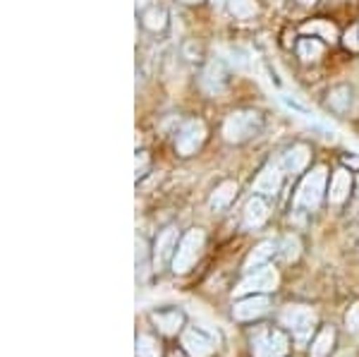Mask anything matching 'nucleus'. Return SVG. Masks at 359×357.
Segmentation results:
<instances>
[{"label":"nucleus","mask_w":359,"mask_h":357,"mask_svg":"<svg viewBox=\"0 0 359 357\" xmlns=\"http://www.w3.org/2000/svg\"><path fill=\"white\" fill-rule=\"evenodd\" d=\"M264 120L257 111H235L225 118L223 123V137L230 144H242L252 140L254 135H259Z\"/></svg>","instance_id":"nucleus-1"},{"label":"nucleus","mask_w":359,"mask_h":357,"mask_svg":"<svg viewBox=\"0 0 359 357\" xmlns=\"http://www.w3.org/2000/svg\"><path fill=\"white\" fill-rule=\"evenodd\" d=\"M328 182V170L326 166H316L311 173H306L304 180L299 182L297 194H294V209H309L314 211L323 199Z\"/></svg>","instance_id":"nucleus-2"},{"label":"nucleus","mask_w":359,"mask_h":357,"mask_svg":"<svg viewBox=\"0 0 359 357\" xmlns=\"http://www.w3.org/2000/svg\"><path fill=\"white\" fill-rule=\"evenodd\" d=\"M204 243H206V235L201 228H192L182 235L180 240L177 250H175V257H172V271L175 274H187L189 269L196 264V259L201 257V250H204Z\"/></svg>","instance_id":"nucleus-3"},{"label":"nucleus","mask_w":359,"mask_h":357,"mask_svg":"<svg viewBox=\"0 0 359 357\" xmlns=\"http://www.w3.org/2000/svg\"><path fill=\"white\" fill-rule=\"evenodd\" d=\"M280 324L287 331H292L297 341H306L316 324V314L309 307H302V304H290L280 312Z\"/></svg>","instance_id":"nucleus-4"},{"label":"nucleus","mask_w":359,"mask_h":357,"mask_svg":"<svg viewBox=\"0 0 359 357\" xmlns=\"http://www.w3.org/2000/svg\"><path fill=\"white\" fill-rule=\"evenodd\" d=\"M276 288H278V271L266 264V267L257 269V271L247 274V278L235 288V295L237 297H242V295H266V292L276 290Z\"/></svg>","instance_id":"nucleus-5"},{"label":"nucleus","mask_w":359,"mask_h":357,"mask_svg":"<svg viewBox=\"0 0 359 357\" xmlns=\"http://www.w3.org/2000/svg\"><path fill=\"white\" fill-rule=\"evenodd\" d=\"M206 140V125L201 120H189L182 125V130L175 137V149L180 156H192L201 149V144Z\"/></svg>","instance_id":"nucleus-6"},{"label":"nucleus","mask_w":359,"mask_h":357,"mask_svg":"<svg viewBox=\"0 0 359 357\" xmlns=\"http://www.w3.org/2000/svg\"><path fill=\"white\" fill-rule=\"evenodd\" d=\"M254 357H283L290 350L287 336L283 331H262L252 341Z\"/></svg>","instance_id":"nucleus-7"},{"label":"nucleus","mask_w":359,"mask_h":357,"mask_svg":"<svg viewBox=\"0 0 359 357\" xmlns=\"http://www.w3.org/2000/svg\"><path fill=\"white\" fill-rule=\"evenodd\" d=\"M182 348L189 357H211L216 350V341L201 329H184Z\"/></svg>","instance_id":"nucleus-8"},{"label":"nucleus","mask_w":359,"mask_h":357,"mask_svg":"<svg viewBox=\"0 0 359 357\" xmlns=\"http://www.w3.org/2000/svg\"><path fill=\"white\" fill-rule=\"evenodd\" d=\"M269 307L271 302L266 295H245L240 302H235L233 314L237 321H254L269 312Z\"/></svg>","instance_id":"nucleus-9"},{"label":"nucleus","mask_w":359,"mask_h":357,"mask_svg":"<svg viewBox=\"0 0 359 357\" xmlns=\"http://www.w3.org/2000/svg\"><path fill=\"white\" fill-rule=\"evenodd\" d=\"M177 245H180L177 243V228L168 226L154 243V264H156V267L161 269V267H165L168 262H172Z\"/></svg>","instance_id":"nucleus-10"},{"label":"nucleus","mask_w":359,"mask_h":357,"mask_svg":"<svg viewBox=\"0 0 359 357\" xmlns=\"http://www.w3.org/2000/svg\"><path fill=\"white\" fill-rule=\"evenodd\" d=\"M151 321L163 336H177L184 326V312L182 309H156L151 312Z\"/></svg>","instance_id":"nucleus-11"},{"label":"nucleus","mask_w":359,"mask_h":357,"mask_svg":"<svg viewBox=\"0 0 359 357\" xmlns=\"http://www.w3.org/2000/svg\"><path fill=\"white\" fill-rule=\"evenodd\" d=\"M225 84H228V72H225L223 60H211L204 70V77H201L204 91H208L211 96H218L225 91Z\"/></svg>","instance_id":"nucleus-12"},{"label":"nucleus","mask_w":359,"mask_h":357,"mask_svg":"<svg viewBox=\"0 0 359 357\" xmlns=\"http://www.w3.org/2000/svg\"><path fill=\"white\" fill-rule=\"evenodd\" d=\"M283 163H269L264 166V170L259 173V177L254 180V192H262V194H276L280 189L283 182Z\"/></svg>","instance_id":"nucleus-13"},{"label":"nucleus","mask_w":359,"mask_h":357,"mask_svg":"<svg viewBox=\"0 0 359 357\" xmlns=\"http://www.w3.org/2000/svg\"><path fill=\"white\" fill-rule=\"evenodd\" d=\"M352 192V175L347 168H340L333 173L331 177V187H328V201L331 204H343Z\"/></svg>","instance_id":"nucleus-14"},{"label":"nucleus","mask_w":359,"mask_h":357,"mask_svg":"<svg viewBox=\"0 0 359 357\" xmlns=\"http://www.w3.org/2000/svg\"><path fill=\"white\" fill-rule=\"evenodd\" d=\"M280 250V245L273 243V240H266V243L262 245H257L254 247V252L247 257V262H245V271L247 274H252V271H257V269H262L269 264V259L276 255V252Z\"/></svg>","instance_id":"nucleus-15"},{"label":"nucleus","mask_w":359,"mask_h":357,"mask_svg":"<svg viewBox=\"0 0 359 357\" xmlns=\"http://www.w3.org/2000/svg\"><path fill=\"white\" fill-rule=\"evenodd\" d=\"M283 168L285 173H299L306 168V163H309V149L304 147V144H294V147L287 149L285 154H283Z\"/></svg>","instance_id":"nucleus-16"},{"label":"nucleus","mask_w":359,"mask_h":357,"mask_svg":"<svg viewBox=\"0 0 359 357\" xmlns=\"http://www.w3.org/2000/svg\"><path fill=\"white\" fill-rule=\"evenodd\" d=\"M269 221V204L264 197H252L245 206V223L249 228H259Z\"/></svg>","instance_id":"nucleus-17"},{"label":"nucleus","mask_w":359,"mask_h":357,"mask_svg":"<svg viewBox=\"0 0 359 357\" xmlns=\"http://www.w3.org/2000/svg\"><path fill=\"white\" fill-rule=\"evenodd\" d=\"M235 197H237V182L225 180L216 189H213V194H211V199H208V204H211L213 211H223V209H228V206L233 204Z\"/></svg>","instance_id":"nucleus-18"},{"label":"nucleus","mask_w":359,"mask_h":357,"mask_svg":"<svg viewBox=\"0 0 359 357\" xmlns=\"http://www.w3.org/2000/svg\"><path fill=\"white\" fill-rule=\"evenodd\" d=\"M333 343H335L333 326H323V329L318 331V336L314 338V343H311L309 357H328V355H331V350H333Z\"/></svg>","instance_id":"nucleus-19"},{"label":"nucleus","mask_w":359,"mask_h":357,"mask_svg":"<svg viewBox=\"0 0 359 357\" xmlns=\"http://www.w3.org/2000/svg\"><path fill=\"white\" fill-rule=\"evenodd\" d=\"M328 108L335 113H345L347 108H350V103H352V89L347 84H338V86H333L331 91H328Z\"/></svg>","instance_id":"nucleus-20"},{"label":"nucleus","mask_w":359,"mask_h":357,"mask_svg":"<svg viewBox=\"0 0 359 357\" xmlns=\"http://www.w3.org/2000/svg\"><path fill=\"white\" fill-rule=\"evenodd\" d=\"M304 34H318L321 39H326V41H335L338 39V29L331 22H323V20H316V22H306L302 27Z\"/></svg>","instance_id":"nucleus-21"},{"label":"nucleus","mask_w":359,"mask_h":357,"mask_svg":"<svg viewBox=\"0 0 359 357\" xmlns=\"http://www.w3.org/2000/svg\"><path fill=\"white\" fill-rule=\"evenodd\" d=\"M228 8L237 20H249V17H254L259 13L257 0H228Z\"/></svg>","instance_id":"nucleus-22"},{"label":"nucleus","mask_w":359,"mask_h":357,"mask_svg":"<svg viewBox=\"0 0 359 357\" xmlns=\"http://www.w3.org/2000/svg\"><path fill=\"white\" fill-rule=\"evenodd\" d=\"M137 357H161V343L149 333L137 336Z\"/></svg>","instance_id":"nucleus-23"},{"label":"nucleus","mask_w":359,"mask_h":357,"mask_svg":"<svg viewBox=\"0 0 359 357\" xmlns=\"http://www.w3.org/2000/svg\"><path fill=\"white\" fill-rule=\"evenodd\" d=\"M297 53L302 60L306 62H311V60H316V58H321L323 53V43L318 41V39H302L297 46Z\"/></svg>","instance_id":"nucleus-24"},{"label":"nucleus","mask_w":359,"mask_h":357,"mask_svg":"<svg viewBox=\"0 0 359 357\" xmlns=\"http://www.w3.org/2000/svg\"><path fill=\"white\" fill-rule=\"evenodd\" d=\"M168 25V13L163 8H149L144 13V27L151 29V32H161Z\"/></svg>","instance_id":"nucleus-25"},{"label":"nucleus","mask_w":359,"mask_h":357,"mask_svg":"<svg viewBox=\"0 0 359 357\" xmlns=\"http://www.w3.org/2000/svg\"><path fill=\"white\" fill-rule=\"evenodd\" d=\"M280 255L285 262H294V259L299 257V240L292 238V235H287V238L280 243Z\"/></svg>","instance_id":"nucleus-26"},{"label":"nucleus","mask_w":359,"mask_h":357,"mask_svg":"<svg viewBox=\"0 0 359 357\" xmlns=\"http://www.w3.org/2000/svg\"><path fill=\"white\" fill-rule=\"evenodd\" d=\"M345 326H347V331L359 333V304H355V307L347 309V314H345Z\"/></svg>","instance_id":"nucleus-27"},{"label":"nucleus","mask_w":359,"mask_h":357,"mask_svg":"<svg viewBox=\"0 0 359 357\" xmlns=\"http://www.w3.org/2000/svg\"><path fill=\"white\" fill-rule=\"evenodd\" d=\"M147 271V243L142 238H137V271Z\"/></svg>","instance_id":"nucleus-28"},{"label":"nucleus","mask_w":359,"mask_h":357,"mask_svg":"<svg viewBox=\"0 0 359 357\" xmlns=\"http://www.w3.org/2000/svg\"><path fill=\"white\" fill-rule=\"evenodd\" d=\"M280 101L285 103V106L290 108V111H294V113H302V115L309 113V108H306L304 103H299L297 99H290V96H280Z\"/></svg>","instance_id":"nucleus-29"},{"label":"nucleus","mask_w":359,"mask_h":357,"mask_svg":"<svg viewBox=\"0 0 359 357\" xmlns=\"http://www.w3.org/2000/svg\"><path fill=\"white\" fill-rule=\"evenodd\" d=\"M137 180L142 175H147V170H149V156H147V151H137Z\"/></svg>","instance_id":"nucleus-30"},{"label":"nucleus","mask_w":359,"mask_h":357,"mask_svg":"<svg viewBox=\"0 0 359 357\" xmlns=\"http://www.w3.org/2000/svg\"><path fill=\"white\" fill-rule=\"evenodd\" d=\"M343 43H345L350 50H357V48H359V41H357V27H352L350 32L345 34V41H343Z\"/></svg>","instance_id":"nucleus-31"},{"label":"nucleus","mask_w":359,"mask_h":357,"mask_svg":"<svg viewBox=\"0 0 359 357\" xmlns=\"http://www.w3.org/2000/svg\"><path fill=\"white\" fill-rule=\"evenodd\" d=\"M345 166H350V168H359V159H343Z\"/></svg>","instance_id":"nucleus-32"},{"label":"nucleus","mask_w":359,"mask_h":357,"mask_svg":"<svg viewBox=\"0 0 359 357\" xmlns=\"http://www.w3.org/2000/svg\"><path fill=\"white\" fill-rule=\"evenodd\" d=\"M211 3H213V8H221V5L228 3V0H211Z\"/></svg>","instance_id":"nucleus-33"},{"label":"nucleus","mask_w":359,"mask_h":357,"mask_svg":"<svg viewBox=\"0 0 359 357\" xmlns=\"http://www.w3.org/2000/svg\"><path fill=\"white\" fill-rule=\"evenodd\" d=\"M170 357H184V355L180 353V350H172V353H170Z\"/></svg>","instance_id":"nucleus-34"},{"label":"nucleus","mask_w":359,"mask_h":357,"mask_svg":"<svg viewBox=\"0 0 359 357\" xmlns=\"http://www.w3.org/2000/svg\"><path fill=\"white\" fill-rule=\"evenodd\" d=\"M149 3V0H137V5H139V8H144V5H147Z\"/></svg>","instance_id":"nucleus-35"},{"label":"nucleus","mask_w":359,"mask_h":357,"mask_svg":"<svg viewBox=\"0 0 359 357\" xmlns=\"http://www.w3.org/2000/svg\"><path fill=\"white\" fill-rule=\"evenodd\" d=\"M302 3H304V5H314L316 0H302Z\"/></svg>","instance_id":"nucleus-36"},{"label":"nucleus","mask_w":359,"mask_h":357,"mask_svg":"<svg viewBox=\"0 0 359 357\" xmlns=\"http://www.w3.org/2000/svg\"><path fill=\"white\" fill-rule=\"evenodd\" d=\"M182 3H189V5H194V3H199V0H182Z\"/></svg>","instance_id":"nucleus-37"}]
</instances>
